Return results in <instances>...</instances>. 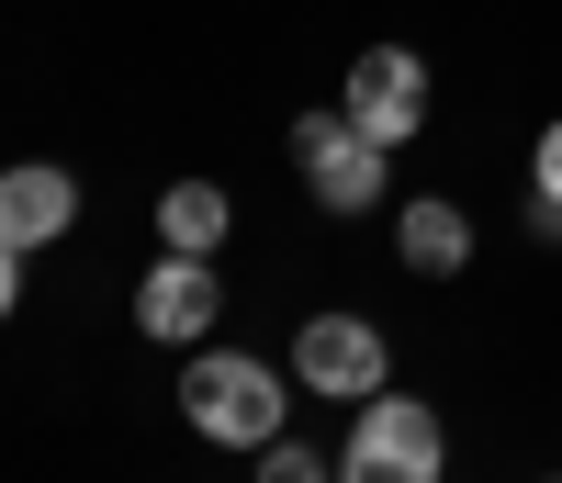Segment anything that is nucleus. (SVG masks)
I'll list each match as a JSON object with an SVG mask.
<instances>
[{"mask_svg": "<svg viewBox=\"0 0 562 483\" xmlns=\"http://www.w3.org/2000/svg\"><path fill=\"white\" fill-rule=\"evenodd\" d=\"M225 225H237V203H225L214 180H169V191H158V236H169V248L214 259V248H225Z\"/></svg>", "mask_w": 562, "mask_h": 483, "instance_id": "9", "label": "nucleus"}, {"mask_svg": "<svg viewBox=\"0 0 562 483\" xmlns=\"http://www.w3.org/2000/svg\"><path fill=\"white\" fill-rule=\"evenodd\" d=\"M259 483H338V461L315 472V450H293V439H270V450H259Z\"/></svg>", "mask_w": 562, "mask_h": 483, "instance_id": "11", "label": "nucleus"}, {"mask_svg": "<svg viewBox=\"0 0 562 483\" xmlns=\"http://www.w3.org/2000/svg\"><path fill=\"white\" fill-rule=\"evenodd\" d=\"M12 293H23V248H0V315H12Z\"/></svg>", "mask_w": 562, "mask_h": 483, "instance_id": "12", "label": "nucleus"}, {"mask_svg": "<svg viewBox=\"0 0 562 483\" xmlns=\"http://www.w3.org/2000/svg\"><path fill=\"white\" fill-rule=\"evenodd\" d=\"M338 113H349L360 135H383V147H405V135L428 124V57H405V45H360Z\"/></svg>", "mask_w": 562, "mask_h": 483, "instance_id": "5", "label": "nucleus"}, {"mask_svg": "<svg viewBox=\"0 0 562 483\" xmlns=\"http://www.w3.org/2000/svg\"><path fill=\"white\" fill-rule=\"evenodd\" d=\"M293 382H304L315 405H371V394H383V326H360V315H304Z\"/></svg>", "mask_w": 562, "mask_h": 483, "instance_id": "4", "label": "nucleus"}, {"mask_svg": "<svg viewBox=\"0 0 562 483\" xmlns=\"http://www.w3.org/2000/svg\"><path fill=\"white\" fill-rule=\"evenodd\" d=\"M293 360H259V349H203V360H180V416L203 427L214 450H270L281 439V416H293Z\"/></svg>", "mask_w": 562, "mask_h": 483, "instance_id": "1", "label": "nucleus"}, {"mask_svg": "<svg viewBox=\"0 0 562 483\" xmlns=\"http://www.w3.org/2000/svg\"><path fill=\"white\" fill-rule=\"evenodd\" d=\"M293 169H304V191L326 214H371L383 203V180H394V147L383 135H360L349 113H304L293 124Z\"/></svg>", "mask_w": 562, "mask_h": 483, "instance_id": "3", "label": "nucleus"}, {"mask_svg": "<svg viewBox=\"0 0 562 483\" xmlns=\"http://www.w3.org/2000/svg\"><path fill=\"white\" fill-rule=\"evenodd\" d=\"M529 203H540L529 225H540V236H562V113L540 124V147H529Z\"/></svg>", "mask_w": 562, "mask_h": 483, "instance_id": "10", "label": "nucleus"}, {"mask_svg": "<svg viewBox=\"0 0 562 483\" xmlns=\"http://www.w3.org/2000/svg\"><path fill=\"white\" fill-rule=\"evenodd\" d=\"M79 225V180L68 169H0V248H45Z\"/></svg>", "mask_w": 562, "mask_h": 483, "instance_id": "7", "label": "nucleus"}, {"mask_svg": "<svg viewBox=\"0 0 562 483\" xmlns=\"http://www.w3.org/2000/svg\"><path fill=\"white\" fill-rule=\"evenodd\" d=\"M394 259H405L416 281L473 270V214H461V203H405V214H394Z\"/></svg>", "mask_w": 562, "mask_h": 483, "instance_id": "8", "label": "nucleus"}, {"mask_svg": "<svg viewBox=\"0 0 562 483\" xmlns=\"http://www.w3.org/2000/svg\"><path fill=\"white\" fill-rule=\"evenodd\" d=\"M450 472V427L416 405V394H371L349 450H338V483H439Z\"/></svg>", "mask_w": 562, "mask_h": 483, "instance_id": "2", "label": "nucleus"}, {"mask_svg": "<svg viewBox=\"0 0 562 483\" xmlns=\"http://www.w3.org/2000/svg\"><path fill=\"white\" fill-rule=\"evenodd\" d=\"M214 304H225V281H214V259H192V248H169L147 281H135V326L169 337V349H192V337L214 326Z\"/></svg>", "mask_w": 562, "mask_h": 483, "instance_id": "6", "label": "nucleus"}]
</instances>
